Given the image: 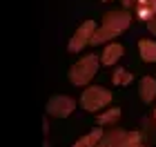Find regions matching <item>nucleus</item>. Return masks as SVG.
Instances as JSON below:
<instances>
[{
	"label": "nucleus",
	"instance_id": "nucleus-1",
	"mask_svg": "<svg viewBox=\"0 0 156 147\" xmlns=\"http://www.w3.org/2000/svg\"><path fill=\"white\" fill-rule=\"evenodd\" d=\"M129 25H132V16L127 13V9H116V11L105 13L103 25L96 29L94 38H91V45H101L105 40H112V38L120 36Z\"/></svg>",
	"mask_w": 156,
	"mask_h": 147
},
{
	"label": "nucleus",
	"instance_id": "nucleus-2",
	"mask_svg": "<svg viewBox=\"0 0 156 147\" xmlns=\"http://www.w3.org/2000/svg\"><path fill=\"white\" fill-rule=\"evenodd\" d=\"M96 69H98V56L89 54V56H85V58L76 60L72 65V69H69V80H72V85L83 87L96 76Z\"/></svg>",
	"mask_w": 156,
	"mask_h": 147
},
{
	"label": "nucleus",
	"instance_id": "nucleus-3",
	"mask_svg": "<svg viewBox=\"0 0 156 147\" xmlns=\"http://www.w3.org/2000/svg\"><path fill=\"white\" fill-rule=\"evenodd\" d=\"M112 103V94L103 87H87L80 96V105L87 111H98Z\"/></svg>",
	"mask_w": 156,
	"mask_h": 147
},
{
	"label": "nucleus",
	"instance_id": "nucleus-4",
	"mask_svg": "<svg viewBox=\"0 0 156 147\" xmlns=\"http://www.w3.org/2000/svg\"><path fill=\"white\" fill-rule=\"evenodd\" d=\"M136 145H140L138 131L112 129L107 136H103V145H98V147H136Z\"/></svg>",
	"mask_w": 156,
	"mask_h": 147
},
{
	"label": "nucleus",
	"instance_id": "nucleus-5",
	"mask_svg": "<svg viewBox=\"0 0 156 147\" xmlns=\"http://www.w3.org/2000/svg\"><path fill=\"white\" fill-rule=\"evenodd\" d=\"M94 33H96V23H91V20H85V23L76 29V33L72 36L67 49H69V51H74V54L80 51L83 47L91 45V38H94Z\"/></svg>",
	"mask_w": 156,
	"mask_h": 147
},
{
	"label": "nucleus",
	"instance_id": "nucleus-6",
	"mask_svg": "<svg viewBox=\"0 0 156 147\" xmlns=\"http://www.w3.org/2000/svg\"><path fill=\"white\" fill-rule=\"evenodd\" d=\"M76 109V100L69 96H54L51 100L47 103V114L56 116V118H65Z\"/></svg>",
	"mask_w": 156,
	"mask_h": 147
},
{
	"label": "nucleus",
	"instance_id": "nucleus-7",
	"mask_svg": "<svg viewBox=\"0 0 156 147\" xmlns=\"http://www.w3.org/2000/svg\"><path fill=\"white\" fill-rule=\"evenodd\" d=\"M123 56V45H118V43H109V45H105L103 49V56H101V62L105 67L107 65H114V62Z\"/></svg>",
	"mask_w": 156,
	"mask_h": 147
},
{
	"label": "nucleus",
	"instance_id": "nucleus-8",
	"mask_svg": "<svg viewBox=\"0 0 156 147\" xmlns=\"http://www.w3.org/2000/svg\"><path fill=\"white\" fill-rule=\"evenodd\" d=\"M136 16L140 18V20H152L154 16H156V0H136Z\"/></svg>",
	"mask_w": 156,
	"mask_h": 147
},
{
	"label": "nucleus",
	"instance_id": "nucleus-9",
	"mask_svg": "<svg viewBox=\"0 0 156 147\" xmlns=\"http://www.w3.org/2000/svg\"><path fill=\"white\" fill-rule=\"evenodd\" d=\"M138 92H140L143 103H152L154 96H156V80L152 76H143V80H140V85H138Z\"/></svg>",
	"mask_w": 156,
	"mask_h": 147
},
{
	"label": "nucleus",
	"instance_id": "nucleus-10",
	"mask_svg": "<svg viewBox=\"0 0 156 147\" xmlns=\"http://www.w3.org/2000/svg\"><path fill=\"white\" fill-rule=\"evenodd\" d=\"M138 51H140V58L145 62H156V40L140 38L138 40Z\"/></svg>",
	"mask_w": 156,
	"mask_h": 147
},
{
	"label": "nucleus",
	"instance_id": "nucleus-11",
	"mask_svg": "<svg viewBox=\"0 0 156 147\" xmlns=\"http://www.w3.org/2000/svg\"><path fill=\"white\" fill-rule=\"evenodd\" d=\"M103 129H94L89 131V134H85L83 138H78V141L74 143V147H98V143L103 141Z\"/></svg>",
	"mask_w": 156,
	"mask_h": 147
},
{
	"label": "nucleus",
	"instance_id": "nucleus-12",
	"mask_svg": "<svg viewBox=\"0 0 156 147\" xmlns=\"http://www.w3.org/2000/svg\"><path fill=\"white\" fill-rule=\"evenodd\" d=\"M112 82H114V85H127V82H132V74L127 72V69L118 67L114 72V76H112Z\"/></svg>",
	"mask_w": 156,
	"mask_h": 147
},
{
	"label": "nucleus",
	"instance_id": "nucleus-13",
	"mask_svg": "<svg viewBox=\"0 0 156 147\" xmlns=\"http://www.w3.org/2000/svg\"><path fill=\"white\" fill-rule=\"evenodd\" d=\"M118 118H120V109L114 107V109H107L105 114L98 116V123H101V125H112V123H116Z\"/></svg>",
	"mask_w": 156,
	"mask_h": 147
},
{
	"label": "nucleus",
	"instance_id": "nucleus-14",
	"mask_svg": "<svg viewBox=\"0 0 156 147\" xmlns=\"http://www.w3.org/2000/svg\"><path fill=\"white\" fill-rule=\"evenodd\" d=\"M147 29H150V31L154 33V36H156V16H154L152 20H147Z\"/></svg>",
	"mask_w": 156,
	"mask_h": 147
},
{
	"label": "nucleus",
	"instance_id": "nucleus-15",
	"mask_svg": "<svg viewBox=\"0 0 156 147\" xmlns=\"http://www.w3.org/2000/svg\"><path fill=\"white\" fill-rule=\"evenodd\" d=\"M125 9H129V7H136V0H123Z\"/></svg>",
	"mask_w": 156,
	"mask_h": 147
},
{
	"label": "nucleus",
	"instance_id": "nucleus-16",
	"mask_svg": "<svg viewBox=\"0 0 156 147\" xmlns=\"http://www.w3.org/2000/svg\"><path fill=\"white\" fill-rule=\"evenodd\" d=\"M154 125H156V109H154Z\"/></svg>",
	"mask_w": 156,
	"mask_h": 147
},
{
	"label": "nucleus",
	"instance_id": "nucleus-17",
	"mask_svg": "<svg viewBox=\"0 0 156 147\" xmlns=\"http://www.w3.org/2000/svg\"><path fill=\"white\" fill-rule=\"evenodd\" d=\"M136 147H145V145H136Z\"/></svg>",
	"mask_w": 156,
	"mask_h": 147
}]
</instances>
